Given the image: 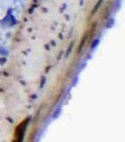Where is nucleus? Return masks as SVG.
Listing matches in <instances>:
<instances>
[]
</instances>
